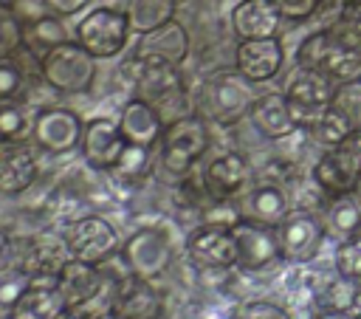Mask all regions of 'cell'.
Listing matches in <instances>:
<instances>
[{"mask_svg": "<svg viewBox=\"0 0 361 319\" xmlns=\"http://www.w3.org/2000/svg\"><path fill=\"white\" fill-rule=\"evenodd\" d=\"M274 6L279 8L282 20H290V23H305V20H310V17L319 11L322 0H274Z\"/></svg>", "mask_w": 361, "mask_h": 319, "instance_id": "cell-43", "label": "cell"}, {"mask_svg": "<svg viewBox=\"0 0 361 319\" xmlns=\"http://www.w3.org/2000/svg\"><path fill=\"white\" fill-rule=\"evenodd\" d=\"M71 260V248L65 243L62 229H42L31 237H17L14 265L25 268L31 279H56L62 265Z\"/></svg>", "mask_w": 361, "mask_h": 319, "instance_id": "cell-10", "label": "cell"}, {"mask_svg": "<svg viewBox=\"0 0 361 319\" xmlns=\"http://www.w3.org/2000/svg\"><path fill=\"white\" fill-rule=\"evenodd\" d=\"M178 0H127L124 14L130 20V28L135 37H144L161 25H166L169 20H175L178 14Z\"/></svg>", "mask_w": 361, "mask_h": 319, "instance_id": "cell-28", "label": "cell"}, {"mask_svg": "<svg viewBox=\"0 0 361 319\" xmlns=\"http://www.w3.org/2000/svg\"><path fill=\"white\" fill-rule=\"evenodd\" d=\"M28 71L14 56H0V102H20L28 88Z\"/></svg>", "mask_w": 361, "mask_h": 319, "instance_id": "cell-37", "label": "cell"}, {"mask_svg": "<svg viewBox=\"0 0 361 319\" xmlns=\"http://www.w3.org/2000/svg\"><path fill=\"white\" fill-rule=\"evenodd\" d=\"M333 268L350 279H361V229L338 240L336 254H333Z\"/></svg>", "mask_w": 361, "mask_h": 319, "instance_id": "cell-39", "label": "cell"}, {"mask_svg": "<svg viewBox=\"0 0 361 319\" xmlns=\"http://www.w3.org/2000/svg\"><path fill=\"white\" fill-rule=\"evenodd\" d=\"M276 229L279 251L282 260L290 265H307L319 257L324 240H327V226L307 209H290Z\"/></svg>", "mask_w": 361, "mask_h": 319, "instance_id": "cell-8", "label": "cell"}, {"mask_svg": "<svg viewBox=\"0 0 361 319\" xmlns=\"http://www.w3.org/2000/svg\"><path fill=\"white\" fill-rule=\"evenodd\" d=\"M178 3H180V6H183V3H186V0H178Z\"/></svg>", "mask_w": 361, "mask_h": 319, "instance_id": "cell-56", "label": "cell"}, {"mask_svg": "<svg viewBox=\"0 0 361 319\" xmlns=\"http://www.w3.org/2000/svg\"><path fill=\"white\" fill-rule=\"evenodd\" d=\"M209 144H212L209 121L200 113L180 116L164 127V136L158 141V164L166 175L178 181L197 167Z\"/></svg>", "mask_w": 361, "mask_h": 319, "instance_id": "cell-2", "label": "cell"}, {"mask_svg": "<svg viewBox=\"0 0 361 319\" xmlns=\"http://www.w3.org/2000/svg\"><path fill=\"white\" fill-rule=\"evenodd\" d=\"M338 150L353 161V167L361 172V130H353L350 136H347V141L344 144H338Z\"/></svg>", "mask_w": 361, "mask_h": 319, "instance_id": "cell-46", "label": "cell"}, {"mask_svg": "<svg viewBox=\"0 0 361 319\" xmlns=\"http://www.w3.org/2000/svg\"><path fill=\"white\" fill-rule=\"evenodd\" d=\"M310 319H355V313L353 311H338V308L319 305V311H313Z\"/></svg>", "mask_w": 361, "mask_h": 319, "instance_id": "cell-48", "label": "cell"}, {"mask_svg": "<svg viewBox=\"0 0 361 319\" xmlns=\"http://www.w3.org/2000/svg\"><path fill=\"white\" fill-rule=\"evenodd\" d=\"M231 31L237 40H262L276 37L282 25V14L274 0H240L231 8Z\"/></svg>", "mask_w": 361, "mask_h": 319, "instance_id": "cell-20", "label": "cell"}, {"mask_svg": "<svg viewBox=\"0 0 361 319\" xmlns=\"http://www.w3.org/2000/svg\"><path fill=\"white\" fill-rule=\"evenodd\" d=\"M353 192H355V198L361 200V178H358V183H355V189H353Z\"/></svg>", "mask_w": 361, "mask_h": 319, "instance_id": "cell-53", "label": "cell"}, {"mask_svg": "<svg viewBox=\"0 0 361 319\" xmlns=\"http://www.w3.org/2000/svg\"><path fill=\"white\" fill-rule=\"evenodd\" d=\"M336 42H338V34L333 28H319V31L307 34L296 48V68L322 71V62L327 59V54Z\"/></svg>", "mask_w": 361, "mask_h": 319, "instance_id": "cell-33", "label": "cell"}, {"mask_svg": "<svg viewBox=\"0 0 361 319\" xmlns=\"http://www.w3.org/2000/svg\"><path fill=\"white\" fill-rule=\"evenodd\" d=\"M118 79L133 96L149 102L161 113L164 124L195 113L192 104H189V93H186L180 65H175V62H169L158 54H147V51L135 48L118 65Z\"/></svg>", "mask_w": 361, "mask_h": 319, "instance_id": "cell-1", "label": "cell"}, {"mask_svg": "<svg viewBox=\"0 0 361 319\" xmlns=\"http://www.w3.org/2000/svg\"><path fill=\"white\" fill-rule=\"evenodd\" d=\"M234 240H237V268L245 274H262L276 268L282 260L279 251V240H276V229L274 226H262L254 220H240L234 229Z\"/></svg>", "mask_w": 361, "mask_h": 319, "instance_id": "cell-12", "label": "cell"}, {"mask_svg": "<svg viewBox=\"0 0 361 319\" xmlns=\"http://www.w3.org/2000/svg\"><path fill=\"white\" fill-rule=\"evenodd\" d=\"M62 319H87V313H82V311H65Z\"/></svg>", "mask_w": 361, "mask_h": 319, "instance_id": "cell-51", "label": "cell"}, {"mask_svg": "<svg viewBox=\"0 0 361 319\" xmlns=\"http://www.w3.org/2000/svg\"><path fill=\"white\" fill-rule=\"evenodd\" d=\"M285 65V48L279 37L262 40H240L234 48V71L243 73L248 82H271Z\"/></svg>", "mask_w": 361, "mask_h": 319, "instance_id": "cell-16", "label": "cell"}, {"mask_svg": "<svg viewBox=\"0 0 361 319\" xmlns=\"http://www.w3.org/2000/svg\"><path fill=\"white\" fill-rule=\"evenodd\" d=\"M355 296H358V279H350L338 271L333 279H327L319 288V305L338 308V311H355Z\"/></svg>", "mask_w": 361, "mask_h": 319, "instance_id": "cell-35", "label": "cell"}, {"mask_svg": "<svg viewBox=\"0 0 361 319\" xmlns=\"http://www.w3.org/2000/svg\"><path fill=\"white\" fill-rule=\"evenodd\" d=\"M186 260L195 271H228L237 268V240L231 229H217V226H203L192 229L183 243Z\"/></svg>", "mask_w": 361, "mask_h": 319, "instance_id": "cell-11", "label": "cell"}, {"mask_svg": "<svg viewBox=\"0 0 361 319\" xmlns=\"http://www.w3.org/2000/svg\"><path fill=\"white\" fill-rule=\"evenodd\" d=\"M118 260L133 277L155 282L172 268L175 243L164 226H141L121 243Z\"/></svg>", "mask_w": 361, "mask_h": 319, "instance_id": "cell-5", "label": "cell"}, {"mask_svg": "<svg viewBox=\"0 0 361 319\" xmlns=\"http://www.w3.org/2000/svg\"><path fill=\"white\" fill-rule=\"evenodd\" d=\"M237 319H290V313L268 299H248L237 305Z\"/></svg>", "mask_w": 361, "mask_h": 319, "instance_id": "cell-42", "label": "cell"}, {"mask_svg": "<svg viewBox=\"0 0 361 319\" xmlns=\"http://www.w3.org/2000/svg\"><path fill=\"white\" fill-rule=\"evenodd\" d=\"M39 178V158L31 144H0V195L17 198Z\"/></svg>", "mask_w": 361, "mask_h": 319, "instance_id": "cell-18", "label": "cell"}, {"mask_svg": "<svg viewBox=\"0 0 361 319\" xmlns=\"http://www.w3.org/2000/svg\"><path fill=\"white\" fill-rule=\"evenodd\" d=\"M87 319H121V313H118L116 308H102V311L87 313Z\"/></svg>", "mask_w": 361, "mask_h": 319, "instance_id": "cell-50", "label": "cell"}, {"mask_svg": "<svg viewBox=\"0 0 361 319\" xmlns=\"http://www.w3.org/2000/svg\"><path fill=\"white\" fill-rule=\"evenodd\" d=\"M353 130H355V127L350 124V119H347L336 104L324 107L322 113H316V116L302 127V133L310 136V138H313L316 144H322L324 150H333V147L344 144Z\"/></svg>", "mask_w": 361, "mask_h": 319, "instance_id": "cell-29", "label": "cell"}, {"mask_svg": "<svg viewBox=\"0 0 361 319\" xmlns=\"http://www.w3.org/2000/svg\"><path fill=\"white\" fill-rule=\"evenodd\" d=\"M28 285H31V274L25 268L20 265L0 268V313H8Z\"/></svg>", "mask_w": 361, "mask_h": 319, "instance_id": "cell-38", "label": "cell"}, {"mask_svg": "<svg viewBox=\"0 0 361 319\" xmlns=\"http://www.w3.org/2000/svg\"><path fill=\"white\" fill-rule=\"evenodd\" d=\"M248 119L254 124V130L268 138V141H285L290 136H296L299 124L296 116L290 110V102L285 96V90H274V93H259L248 110Z\"/></svg>", "mask_w": 361, "mask_h": 319, "instance_id": "cell-17", "label": "cell"}, {"mask_svg": "<svg viewBox=\"0 0 361 319\" xmlns=\"http://www.w3.org/2000/svg\"><path fill=\"white\" fill-rule=\"evenodd\" d=\"M65 40H71V34H68L62 17L54 14V11H48V14H42V17H37V20L23 25V48L37 59H42L51 48H56Z\"/></svg>", "mask_w": 361, "mask_h": 319, "instance_id": "cell-27", "label": "cell"}, {"mask_svg": "<svg viewBox=\"0 0 361 319\" xmlns=\"http://www.w3.org/2000/svg\"><path fill=\"white\" fill-rule=\"evenodd\" d=\"M56 288H59L68 311L90 313V305L107 288V277H104V268L102 265H93V263H85V260L71 257L62 265V271L56 274Z\"/></svg>", "mask_w": 361, "mask_h": 319, "instance_id": "cell-14", "label": "cell"}, {"mask_svg": "<svg viewBox=\"0 0 361 319\" xmlns=\"http://www.w3.org/2000/svg\"><path fill=\"white\" fill-rule=\"evenodd\" d=\"M82 130H85V121L79 119L76 110L65 104H45L37 110L31 141L39 152L59 158V155H71L73 150H79Z\"/></svg>", "mask_w": 361, "mask_h": 319, "instance_id": "cell-9", "label": "cell"}, {"mask_svg": "<svg viewBox=\"0 0 361 319\" xmlns=\"http://www.w3.org/2000/svg\"><path fill=\"white\" fill-rule=\"evenodd\" d=\"M336 82L330 76H324L322 71H310V68H296V73L288 79L285 85V96L290 102V110L296 116L299 130L324 107L333 104L336 96Z\"/></svg>", "mask_w": 361, "mask_h": 319, "instance_id": "cell-13", "label": "cell"}, {"mask_svg": "<svg viewBox=\"0 0 361 319\" xmlns=\"http://www.w3.org/2000/svg\"><path fill=\"white\" fill-rule=\"evenodd\" d=\"M130 20L121 8L113 6H96L90 8L73 28V40L90 51L96 59H113L118 56L130 42Z\"/></svg>", "mask_w": 361, "mask_h": 319, "instance_id": "cell-6", "label": "cell"}, {"mask_svg": "<svg viewBox=\"0 0 361 319\" xmlns=\"http://www.w3.org/2000/svg\"><path fill=\"white\" fill-rule=\"evenodd\" d=\"M14 257H17V237L11 231L0 229V268L14 265Z\"/></svg>", "mask_w": 361, "mask_h": 319, "instance_id": "cell-47", "label": "cell"}, {"mask_svg": "<svg viewBox=\"0 0 361 319\" xmlns=\"http://www.w3.org/2000/svg\"><path fill=\"white\" fill-rule=\"evenodd\" d=\"M121 319H172L166 308L161 311H147V313H135V316H121Z\"/></svg>", "mask_w": 361, "mask_h": 319, "instance_id": "cell-49", "label": "cell"}, {"mask_svg": "<svg viewBox=\"0 0 361 319\" xmlns=\"http://www.w3.org/2000/svg\"><path fill=\"white\" fill-rule=\"evenodd\" d=\"M138 51L158 54V56H164V59H169L175 65H183L189 51H192V40H189V31H186L183 23L169 20L166 25L144 34L141 42H138Z\"/></svg>", "mask_w": 361, "mask_h": 319, "instance_id": "cell-26", "label": "cell"}, {"mask_svg": "<svg viewBox=\"0 0 361 319\" xmlns=\"http://www.w3.org/2000/svg\"><path fill=\"white\" fill-rule=\"evenodd\" d=\"M37 107L28 102H0V144H28L34 136Z\"/></svg>", "mask_w": 361, "mask_h": 319, "instance_id": "cell-30", "label": "cell"}, {"mask_svg": "<svg viewBox=\"0 0 361 319\" xmlns=\"http://www.w3.org/2000/svg\"><path fill=\"white\" fill-rule=\"evenodd\" d=\"M322 73L330 76L336 85L361 79V45L344 42V40L338 37V42L330 48L327 59L322 62Z\"/></svg>", "mask_w": 361, "mask_h": 319, "instance_id": "cell-32", "label": "cell"}, {"mask_svg": "<svg viewBox=\"0 0 361 319\" xmlns=\"http://www.w3.org/2000/svg\"><path fill=\"white\" fill-rule=\"evenodd\" d=\"M152 150L149 147H138V144H127L121 158L116 161L113 169L102 172L104 183H107V192L116 195V192H133L138 189L149 175H152Z\"/></svg>", "mask_w": 361, "mask_h": 319, "instance_id": "cell-22", "label": "cell"}, {"mask_svg": "<svg viewBox=\"0 0 361 319\" xmlns=\"http://www.w3.org/2000/svg\"><path fill=\"white\" fill-rule=\"evenodd\" d=\"M6 3L14 8V14L20 17V23H23V25L51 11V8L45 6V0H6Z\"/></svg>", "mask_w": 361, "mask_h": 319, "instance_id": "cell-44", "label": "cell"}, {"mask_svg": "<svg viewBox=\"0 0 361 319\" xmlns=\"http://www.w3.org/2000/svg\"><path fill=\"white\" fill-rule=\"evenodd\" d=\"M65 243L71 248V257L93 263V265H104L113 257H118L121 251V240L116 226L99 215V212H82L76 215L71 223L62 226Z\"/></svg>", "mask_w": 361, "mask_h": 319, "instance_id": "cell-7", "label": "cell"}, {"mask_svg": "<svg viewBox=\"0 0 361 319\" xmlns=\"http://www.w3.org/2000/svg\"><path fill=\"white\" fill-rule=\"evenodd\" d=\"M203 181L214 198H237L251 181V164L243 152L226 150L203 167Z\"/></svg>", "mask_w": 361, "mask_h": 319, "instance_id": "cell-19", "label": "cell"}, {"mask_svg": "<svg viewBox=\"0 0 361 319\" xmlns=\"http://www.w3.org/2000/svg\"><path fill=\"white\" fill-rule=\"evenodd\" d=\"M124 147H127V138L121 136L118 121H113L107 116H93L85 121L82 144H79L85 167H90L96 172H107L121 158Z\"/></svg>", "mask_w": 361, "mask_h": 319, "instance_id": "cell-15", "label": "cell"}, {"mask_svg": "<svg viewBox=\"0 0 361 319\" xmlns=\"http://www.w3.org/2000/svg\"><path fill=\"white\" fill-rule=\"evenodd\" d=\"M324 226H327V234H333L338 240H344L361 229V200L355 198V192L327 198Z\"/></svg>", "mask_w": 361, "mask_h": 319, "instance_id": "cell-31", "label": "cell"}, {"mask_svg": "<svg viewBox=\"0 0 361 319\" xmlns=\"http://www.w3.org/2000/svg\"><path fill=\"white\" fill-rule=\"evenodd\" d=\"M68 311L56 279H31L17 305L8 311L11 319H62Z\"/></svg>", "mask_w": 361, "mask_h": 319, "instance_id": "cell-24", "label": "cell"}, {"mask_svg": "<svg viewBox=\"0 0 361 319\" xmlns=\"http://www.w3.org/2000/svg\"><path fill=\"white\" fill-rule=\"evenodd\" d=\"M333 104L350 119V124H353L355 130H361V79L341 82V85L336 88Z\"/></svg>", "mask_w": 361, "mask_h": 319, "instance_id": "cell-41", "label": "cell"}, {"mask_svg": "<svg viewBox=\"0 0 361 319\" xmlns=\"http://www.w3.org/2000/svg\"><path fill=\"white\" fill-rule=\"evenodd\" d=\"M23 48V23L14 8L0 0V56H14Z\"/></svg>", "mask_w": 361, "mask_h": 319, "instance_id": "cell-40", "label": "cell"}, {"mask_svg": "<svg viewBox=\"0 0 361 319\" xmlns=\"http://www.w3.org/2000/svg\"><path fill=\"white\" fill-rule=\"evenodd\" d=\"M203 226H217V229H234L243 220V206L237 198H212L203 212L197 215Z\"/></svg>", "mask_w": 361, "mask_h": 319, "instance_id": "cell-36", "label": "cell"}, {"mask_svg": "<svg viewBox=\"0 0 361 319\" xmlns=\"http://www.w3.org/2000/svg\"><path fill=\"white\" fill-rule=\"evenodd\" d=\"M96 56L85 51L73 37L51 48L39 59V76L59 93V96H76L87 93L96 82Z\"/></svg>", "mask_w": 361, "mask_h": 319, "instance_id": "cell-4", "label": "cell"}, {"mask_svg": "<svg viewBox=\"0 0 361 319\" xmlns=\"http://www.w3.org/2000/svg\"><path fill=\"white\" fill-rule=\"evenodd\" d=\"M251 85L254 82H248L237 71H220L203 82L195 113H200L206 121H214L220 127H231L243 116H248V110L257 99Z\"/></svg>", "mask_w": 361, "mask_h": 319, "instance_id": "cell-3", "label": "cell"}, {"mask_svg": "<svg viewBox=\"0 0 361 319\" xmlns=\"http://www.w3.org/2000/svg\"><path fill=\"white\" fill-rule=\"evenodd\" d=\"M214 195L209 192L206 181H203V172H186L183 178H178L175 183V203L183 209V212H192L195 217L203 212V206L212 200Z\"/></svg>", "mask_w": 361, "mask_h": 319, "instance_id": "cell-34", "label": "cell"}, {"mask_svg": "<svg viewBox=\"0 0 361 319\" xmlns=\"http://www.w3.org/2000/svg\"><path fill=\"white\" fill-rule=\"evenodd\" d=\"M45 6L59 17H73L90 6V0H45Z\"/></svg>", "mask_w": 361, "mask_h": 319, "instance_id": "cell-45", "label": "cell"}, {"mask_svg": "<svg viewBox=\"0 0 361 319\" xmlns=\"http://www.w3.org/2000/svg\"><path fill=\"white\" fill-rule=\"evenodd\" d=\"M310 175H313V183H316L327 198L353 192L355 183H358V178H361V172L353 167V161H350L338 147L324 150V152L316 158Z\"/></svg>", "mask_w": 361, "mask_h": 319, "instance_id": "cell-25", "label": "cell"}, {"mask_svg": "<svg viewBox=\"0 0 361 319\" xmlns=\"http://www.w3.org/2000/svg\"><path fill=\"white\" fill-rule=\"evenodd\" d=\"M116 121H118L121 136L127 138V144H138V147H149V150L158 147V141L164 136V127H166L164 119H161V113L149 102H144L138 96H133L121 107V113H118Z\"/></svg>", "mask_w": 361, "mask_h": 319, "instance_id": "cell-21", "label": "cell"}, {"mask_svg": "<svg viewBox=\"0 0 361 319\" xmlns=\"http://www.w3.org/2000/svg\"><path fill=\"white\" fill-rule=\"evenodd\" d=\"M0 319H11V313H0Z\"/></svg>", "mask_w": 361, "mask_h": 319, "instance_id": "cell-54", "label": "cell"}, {"mask_svg": "<svg viewBox=\"0 0 361 319\" xmlns=\"http://www.w3.org/2000/svg\"><path fill=\"white\" fill-rule=\"evenodd\" d=\"M361 311V279H358V296H355V311L353 313H358Z\"/></svg>", "mask_w": 361, "mask_h": 319, "instance_id": "cell-52", "label": "cell"}, {"mask_svg": "<svg viewBox=\"0 0 361 319\" xmlns=\"http://www.w3.org/2000/svg\"><path fill=\"white\" fill-rule=\"evenodd\" d=\"M355 319H361V311H358V313H355Z\"/></svg>", "mask_w": 361, "mask_h": 319, "instance_id": "cell-55", "label": "cell"}, {"mask_svg": "<svg viewBox=\"0 0 361 319\" xmlns=\"http://www.w3.org/2000/svg\"><path fill=\"white\" fill-rule=\"evenodd\" d=\"M240 206H243L245 220H254V223H262V226H279L282 217L290 212V198L279 183L265 181V183L251 186L243 195Z\"/></svg>", "mask_w": 361, "mask_h": 319, "instance_id": "cell-23", "label": "cell"}]
</instances>
